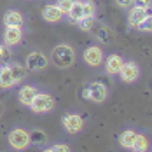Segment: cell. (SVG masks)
Returning <instances> with one entry per match:
<instances>
[{"label":"cell","mask_w":152,"mask_h":152,"mask_svg":"<svg viewBox=\"0 0 152 152\" xmlns=\"http://www.w3.org/2000/svg\"><path fill=\"white\" fill-rule=\"evenodd\" d=\"M53 63L58 68H70L75 63V51L68 44H60L53 49Z\"/></svg>","instance_id":"6da1fadb"},{"label":"cell","mask_w":152,"mask_h":152,"mask_svg":"<svg viewBox=\"0 0 152 152\" xmlns=\"http://www.w3.org/2000/svg\"><path fill=\"white\" fill-rule=\"evenodd\" d=\"M54 107H56V100L49 93H37L30 103V108L35 114H49L51 110H54Z\"/></svg>","instance_id":"7a4b0ae2"},{"label":"cell","mask_w":152,"mask_h":152,"mask_svg":"<svg viewBox=\"0 0 152 152\" xmlns=\"http://www.w3.org/2000/svg\"><path fill=\"white\" fill-rule=\"evenodd\" d=\"M9 145L16 151H25L30 147V133L25 128H14L9 133Z\"/></svg>","instance_id":"3957f363"},{"label":"cell","mask_w":152,"mask_h":152,"mask_svg":"<svg viewBox=\"0 0 152 152\" xmlns=\"http://www.w3.org/2000/svg\"><path fill=\"white\" fill-rule=\"evenodd\" d=\"M108 96V89L107 86H103L102 82H91L86 86L84 89V98L86 100H91L94 103H103Z\"/></svg>","instance_id":"277c9868"},{"label":"cell","mask_w":152,"mask_h":152,"mask_svg":"<svg viewBox=\"0 0 152 152\" xmlns=\"http://www.w3.org/2000/svg\"><path fill=\"white\" fill-rule=\"evenodd\" d=\"M61 124H63V129L70 135H77L84 129V119L79 114H63Z\"/></svg>","instance_id":"5b68a950"},{"label":"cell","mask_w":152,"mask_h":152,"mask_svg":"<svg viewBox=\"0 0 152 152\" xmlns=\"http://www.w3.org/2000/svg\"><path fill=\"white\" fill-rule=\"evenodd\" d=\"M117 75L121 77V80L124 84H133L138 77H140V66H138L135 61H124Z\"/></svg>","instance_id":"8992f818"},{"label":"cell","mask_w":152,"mask_h":152,"mask_svg":"<svg viewBox=\"0 0 152 152\" xmlns=\"http://www.w3.org/2000/svg\"><path fill=\"white\" fill-rule=\"evenodd\" d=\"M49 65V60H47L46 54H42L40 51H31L26 58V68L28 70H33V72H39V70H44Z\"/></svg>","instance_id":"52a82bcc"},{"label":"cell","mask_w":152,"mask_h":152,"mask_svg":"<svg viewBox=\"0 0 152 152\" xmlns=\"http://www.w3.org/2000/svg\"><path fill=\"white\" fill-rule=\"evenodd\" d=\"M103 60H105V56H103L102 47L89 46L84 51V61H86L89 66H100V65L103 63Z\"/></svg>","instance_id":"ba28073f"},{"label":"cell","mask_w":152,"mask_h":152,"mask_svg":"<svg viewBox=\"0 0 152 152\" xmlns=\"http://www.w3.org/2000/svg\"><path fill=\"white\" fill-rule=\"evenodd\" d=\"M23 40V30L21 26H5L4 30V44L7 47L18 46Z\"/></svg>","instance_id":"9c48e42d"},{"label":"cell","mask_w":152,"mask_h":152,"mask_svg":"<svg viewBox=\"0 0 152 152\" xmlns=\"http://www.w3.org/2000/svg\"><path fill=\"white\" fill-rule=\"evenodd\" d=\"M147 16H151L149 12V9H142V7H131V11L128 12V25L131 26V28H138V25L147 18Z\"/></svg>","instance_id":"30bf717a"},{"label":"cell","mask_w":152,"mask_h":152,"mask_svg":"<svg viewBox=\"0 0 152 152\" xmlns=\"http://www.w3.org/2000/svg\"><path fill=\"white\" fill-rule=\"evenodd\" d=\"M91 31L94 33V37H96L102 44H112L114 39H115V33L110 30V28L103 26V25H94Z\"/></svg>","instance_id":"8fae6325"},{"label":"cell","mask_w":152,"mask_h":152,"mask_svg":"<svg viewBox=\"0 0 152 152\" xmlns=\"http://www.w3.org/2000/svg\"><path fill=\"white\" fill-rule=\"evenodd\" d=\"M37 88L35 86H31V84H25V86H21L19 88V91H18V100H19V103L25 107H30L31 100H33V96L37 94Z\"/></svg>","instance_id":"7c38bea8"},{"label":"cell","mask_w":152,"mask_h":152,"mask_svg":"<svg viewBox=\"0 0 152 152\" xmlns=\"http://www.w3.org/2000/svg\"><path fill=\"white\" fill-rule=\"evenodd\" d=\"M2 21H4L5 26H23L25 18H23V14H21L18 9H9V11L4 14Z\"/></svg>","instance_id":"4fadbf2b"},{"label":"cell","mask_w":152,"mask_h":152,"mask_svg":"<svg viewBox=\"0 0 152 152\" xmlns=\"http://www.w3.org/2000/svg\"><path fill=\"white\" fill-rule=\"evenodd\" d=\"M103 61H105V72L108 75H117L119 70H121V66H122V63H124V60H122L119 54H110Z\"/></svg>","instance_id":"5bb4252c"},{"label":"cell","mask_w":152,"mask_h":152,"mask_svg":"<svg viewBox=\"0 0 152 152\" xmlns=\"http://www.w3.org/2000/svg\"><path fill=\"white\" fill-rule=\"evenodd\" d=\"M42 18L46 19L47 23H58V21L63 19V12L58 9L56 4H49V5L44 7V11H42Z\"/></svg>","instance_id":"9a60e30c"},{"label":"cell","mask_w":152,"mask_h":152,"mask_svg":"<svg viewBox=\"0 0 152 152\" xmlns=\"http://www.w3.org/2000/svg\"><path fill=\"white\" fill-rule=\"evenodd\" d=\"M12 86H16V82L9 70V65H0V89H9Z\"/></svg>","instance_id":"2e32d148"},{"label":"cell","mask_w":152,"mask_h":152,"mask_svg":"<svg viewBox=\"0 0 152 152\" xmlns=\"http://www.w3.org/2000/svg\"><path fill=\"white\" fill-rule=\"evenodd\" d=\"M28 133H30V145H35V147H44L49 140L46 131H42V129H31Z\"/></svg>","instance_id":"e0dca14e"},{"label":"cell","mask_w":152,"mask_h":152,"mask_svg":"<svg viewBox=\"0 0 152 152\" xmlns=\"http://www.w3.org/2000/svg\"><path fill=\"white\" fill-rule=\"evenodd\" d=\"M9 70L12 74V79H14L16 84L26 79V66H23L19 63H9Z\"/></svg>","instance_id":"ac0fdd59"},{"label":"cell","mask_w":152,"mask_h":152,"mask_svg":"<svg viewBox=\"0 0 152 152\" xmlns=\"http://www.w3.org/2000/svg\"><path fill=\"white\" fill-rule=\"evenodd\" d=\"M68 18L74 21V23H79L82 18H84V11H82V0H74L70 11H68Z\"/></svg>","instance_id":"d6986e66"},{"label":"cell","mask_w":152,"mask_h":152,"mask_svg":"<svg viewBox=\"0 0 152 152\" xmlns=\"http://www.w3.org/2000/svg\"><path fill=\"white\" fill-rule=\"evenodd\" d=\"M135 138H137V131L126 129V131H122L121 137H119V143H121V147H124V149H133Z\"/></svg>","instance_id":"ffe728a7"},{"label":"cell","mask_w":152,"mask_h":152,"mask_svg":"<svg viewBox=\"0 0 152 152\" xmlns=\"http://www.w3.org/2000/svg\"><path fill=\"white\" fill-rule=\"evenodd\" d=\"M149 149V140L145 135H138L137 133V138H135V143H133V151L137 152H145Z\"/></svg>","instance_id":"44dd1931"},{"label":"cell","mask_w":152,"mask_h":152,"mask_svg":"<svg viewBox=\"0 0 152 152\" xmlns=\"http://www.w3.org/2000/svg\"><path fill=\"white\" fill-rule=\"evenodd\" d=\"M94 25H96L94 16H84V18L79 21V28H80L82 31H91Z\"/></svg>","instance_id":"7402d4cb"},{"label":"cell","mask_w":152,"mask_h":152,"mask_svg":"<svg viewBox=\"0 0 152 152\" xmlns=\"http://www.w3.org/2000/svg\"><path fill=\"white\" fill-rule=\"evenodd\" d=\"M82 11H84V16H94V12H96L94 2H93V0H86V2H82Z\"/></svg>","instance_id":"603a6c76"},{"label":"cell","mask_w":152,"mask_h":152,"mask_svg":"<svg viewBox=\"0 0 152 152\" xmlns=\"http://www.w3.org/2000/svg\"><path fill=\"white\" fill-rule=\"evenodd\" d=\"M72 4H74V0H58V2H56V5H58V9H60L61 12H63V16L68 14Z\"/></svg>","instance_id":"cb8c5ba5"},{"label":"cell","mask_w":152,"mask_h":152,"mask_svg":"<svg viewBox=\"0 0 152 152\" xmlns=\"http://www.w3.org/2000/svg\"><path fill=\"white\" fill-rule=\"evenodd\" d=\"M11 58V49L5 44H0V65H4V61H7Z\"/></svg>","instance_id":"d4e9b609"},{"label":"cell","mask_w":152,"mask_h":152,"mask_svg":"<svg viewBox=\"0 0 152 152\" xmlns=\"http://www.w3.org/2000/svg\"><path fill=\"white\" fill-rule=\"evenodd\" d=\"M137 30H140V31H145V33H149V31L152 30V26H151V16H147L140 25H138V28Z\"/></svg>","instance_id":"484cf974"},{"label":"cell","mask_w":152,"mask_h":152,"mask_svg":"<svg viewBox=\"0 0 152 152\" xmlns=\"http://www.w3.org/2000/svg\"><path fill=\"white\" fill-rule=\"evenodd\" d=\"M47 152H70V145H66V143H56L51 149H47Z\"/></svg>","instance_id":"4316f807"},{"label":"cell","mask_w":152,"mask_h":152,"mask_svg":"<svg viewBox=\"0 0 152 152\" xmlns=\"http://www.w3.org/2000/svg\"><path fill=\"white\" fill-rule=\"evenodd\" d=\"M133 5L142 9H151V0H133Z\"/></svg>","instance_id":"83f0119b"},{"label":"cell","mask_w":152,"mask_h":152,"mask_svg":"<svg viewBox=\"0 0 152 152\" xmlns=\"http://www.w3.org/2000/svg\"><path fill=\"white\" fill-rule=\"evenodd\" d=\"M117 5L119 7H129V5H133V0H117Z\"/></svg>","instance_id":"f1b7e54d"},{"label":"cell","mask_w":152,"mask_h":152,"mask_svg":"<svg viewBox=\"0 0 152 152\" xmlns=\"http://www.w3.org/2000/svg\"><path fill=\"white\" fill-rule=\"evenodd\" d=\"M2 114H4V103L0 102V117H2Z\"/></svg>","instance_id":"f546056e"}]
</instances>
